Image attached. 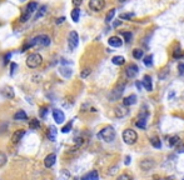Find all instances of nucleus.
Segmentation results:
<instances>
[{
    "label": "nucleus",
    "instance_id": "nucleus-1",
    "mask_svg": "<svg viewBox=\"0 0 184 180\" xmlns=\"http://www.w3.org/2000/svg\"><path fill=\"white\" fill-rule=\"evenodd\" d=\"M49 45H50V38L48 35H45V34H41V35L33 38V39L24 46L23 51H24L26 48H31V46H43L44 48V46H49Z\"/></svg>",
    "mask_w": 184,
    "mask_h": 180
},
{
    "label": "nucleus",
    "instance_id": "nucleus-2",
    "mask_svg": "<svg viewBox=\"0 0 184 180\" xmlns=\"http://www.w3.org/2000/svg\"><path fill=\"white\" fill-rule=\"evenodd\" d=\"M115 129L113 126H105L104 129H101L99 133H98V138L100 140H103L105 142H111L115 139Z\"/></svg>",
    "mask_w": 184,
    "mask_h": 180
},
{
    "label": "nucleus",
    "instance_id": "nucleus-3",
    "mask_svg": "<svg viewBox=\"0 0 184 180\" xmlns=\"http://www.w3.org/2000/svg\"><path fill=\"white\" fill-rule=\"evenodd\" d=\"M43 63V56L38 52H33V54H29L28 58H26V65H28L30 69H36L38 66L41 65Z\"/></svg>",
    "mask_w": 184,
    "mask_h": 180
},
{
    "label": "nucleus",
    "instance_id": "nucleus-4",
    "mask_svg": "<svg viewBox=\"0 0 184 180\" xmlns=\"http://www.w3.org/2000/svg\"><path fill=\"white\" fill-rule=\"evenodd\" d=\"M123 140L128 145H133L138 140V134L133 129H127L123 131Z\"/></svg>",
    "mask_w": 184,
    "mask_h": 180
},
{
    "label": "nucleus",
    "instance_id": "nucleus-5",
    "mask_svg": "<svg viewBox=\"0 0 184 180\" xmlns=\"http://www.w3.org/2000/svg\"><path fill=\"white\" fill-rule=\"evenodd\" d=\"M124 89H125V82H123V84L116 85L115 88L113 89L110 93H109V95H108L109 100H110V101H116V100H119L120 97L123 96Z\"/></svg>",
    "mask_w": 184,
    "mask_h": 180
},
{
    "label": "nucleus",
    "instance_id": "nucleus-6",
    "mask_svg": "<svg viewBox=\"0 0 184 180\" xmlns=\"http://www.w3.org/2000/svg\"><path fill=\"white\" fill-rule=\"evenodd\" d=\"M79 44V35L77 31H70L69 36H68V45H69L70 50H74Z\"/></svg>",
    "mask_w": 184,
    "mask_h": 180
},
{
    "label": "nucleus",
    "instance_id": "nucleus-7",
    "mask_svg": "<svg viewBox=\"0 0 184 180\" xmlns=\"http://www.w3.org/2000/svg\"><path fill=\"white\" fill-rule=\"evenodd\" d=\"M105 6V0H90L89 7L93 11H101Z\"/></svg>",
    "mask_w": 184,
    "mask_h": 180
},
{
    "label": "nucleus",
    "instance_id": "nucleus-8",
    "mask_svg": "<svg viewBox=\"0 0 184 180\" xmlns=\"http://www.w3.org/2000/svg\"><path fill=\"white\" fill-rule=\"evenodd\" d=\"M139 73V68L135 65V64H130V65H128L127 66V69H125V74H127V76L128 78H130V79H133L137 76V74Z\"/></svg>",
    "mask_w": 184,
    "mask_h": 180
},
{
    "label": "nucleus",
    "instance_id": "nucleus-9",
    "mask_svg": "<svg viewBox=\"0 0 184 180\" xmlns=\"http://www.w3.org/2000/svg\"><path fill=\"white\" fill-rule=\"evenodd\" d=\"M115 116L116 118H124V116H127L128 114H129V109H128V106H125V105H119V106L115 108Z\"/></svg>",
    "mask_w": 184,
    "mask_h": 180
},
{
    "label": "nucleus",
    "instance_id": "nucleus-10",
    "mask_svg": "<svg viewBox=\"0 0 184 180\" xmlns=\"http://www.w3.org/2000/svg\"><path fill=\"white\" fill-rule=\"evenodd\" d=\"M53 118H54L56 124H63L64 120H65V115L60 109H54L53 110Z\"/></svg>",
    "mask_w": 184,
    "mask_h": 180
},
{
    "label": "nucleus",
    "instance_id": "nucleus-11",
    "mask_svg": "<svg viewBox=\"0 0 184 180\" xmlns=\"http://www.w3.org/2000/svg\"><path fill=\"white\" fill-rule=\"evenodd\" d=\"M143 88H144L146 91H152L153 90V82H152V78L149 76V75H144L143 76Z\"/></svg>",
    "mask_w": 184,
    "mask_h": 180
},
{
    "label": "nucleus",
    "instance_id": "nucleus-12",
    "mask_svg": "<svg viewBox=\"0 0 184 180\" xmlns=\"http://www.w3.org/2000/svg\"><path fill=\"white\" fill-rule=\"evenodd\" d=\"M1 95L5 97V99H13L15 96V93L11 86H5V88L1 89Z\"/></svg>",
    "mask_w": 184,
    "mask_h": 180
},
{
    "label": "nucleus",
    "instance_id": "nucleus-13",
    "mask_svg": "<svg viewBox=\"0 0 184 180\" xmlns=\"http://www.w3.org/2000/svg\"><path fill=\"white\" fill-rule=\"evenodd\" d=\"M55 160H56V155H55V154H49L48 156H45V159H44L45 168H51L53 165L55 164Z\"/></svg>",
    "mask_w": 184,
    "mask_h": 180
},
{
    "label": "nucleus",
    "instance_id": "nucleus-14",
    "mask_svg": "<svg viewBox=\"0 0 184 180\" xmlns=\"http://www.w3.org/2000/svg\"><path fill=\"white\" fill-rule=\"evenodd\" d=\"M108 44L113 48H120L122 44H123V41L120 40V38H118V36H111V38H109Z\"/></svg>",
    "mask_w": 184,
    "mask_h": 180
},
{
    "label": "nucleus",
    "instance_id": "nucleus-15",
    "mask_svg": "<svg viewBox=\"0 0 184 180\" xmlns=\"http://www.w3.org/2000/svg\"><path fill=\"white\" fill-rule=\"evenodd\" d=\"M135 103H137V95H135V94H131V95L123 99V104L125 105V106H130V105H134Z\"/></svg>",
    "mask_w": 184,
    "mask_h": 180
},
{
    "label": "nucleus",
    "instance_id": "nucleus-16",
    "mask_svg": "<svg viewBox=\"0 0 184 180\" xmlns=\"http://www.w3.org/2000/svg\"><path fill=\"white\" fill-rule=\"evenodd\" d=\"M81 180H99V174H98L96 170H93V171L88 172V174L83 175Z\"/></svg>",
    "mask_w": 184,
    "mask_h": 180
},
{
    "label": "nucleus",
    "instance_id": "nucleus-17",
    "mask_svg": "<svg viewBox=\"0 0 184 180\" xmlns=\"http://www.w3.org/2000/svg\"><path fill=\"white\" fill-rule=\"evenodd\" d=\"M25 135V130H18L15 131V133L13 134V136H11V141L14 142V144H16V142H19L21 140V138Z\"/></svg>",
    "mask_w": 184,
    "mask_h": 180
},
{
    "label": "nucleus",
    "instance_id": "nucleus-18",
    "mask_svg": "<svg viewBox=\"0 0 184 180\" xmlns=\"http://www.w3.org/2000/svg\"><path fill=\"white\" fill-rule=\"evenodd\" d=\"M139 165H140V168H143V170L148 171V170H150V169L154 166V161L150 160V159H146V160H143Z\"/></svg>",
    "mask_w": 184,
    "mask_h": 180
},
{
    "label": "nucleus",
    "instance_id": "nucleus-19",
    "mask_svg": "<svg viewBox=\"0 0 184 180\" xmlns=\"http://www.w3.org/2000/svg\"><path fill=\"white\" fill-rule=\"evenodd\" d=\"M59 73L62 74L64 78H70L71 74H73V70H71L70 68H68V66H60L59 68Z\"/></svg>",
    "mask_w": 184,
    "mask_h": 180
},
{
    "label": "nucleus",
    "instance_id": "nucleus-20",
    "mask_svg": "<svg viewBox=\"0 0 184 180\" xmlns=\"http://www.w3.org/2000/svg\"><path fill=\"white\" fill-rule=\"evenodd\" d=\"M26 118H28V115L24 110H18L14 114V120H26Z\"/></svg>",
    "mask_w": 184,
    "mask_h": 180
},
{
    "label": "nucleus",
    "instance_id": "nucleus-21",
    "mask_svg": "<svg viewBox=\"0 0 184 180\" xmlns=\"http://www.w3.org/2000/svg\"><path fill=\"white\" fill-rule=\"evenodd\" d=\"M111 63L114 64V65H123L124 63H125V59H124V56H120V55H116L114 58L111 59Z\"/></svg>",
    "mask_w": 184,
    "mask_h": 180
},
{
    "label": "nucleus",
    "instance_id": "nucleus-22",
    "mask_svg": "<svg viewBox=\"0 0 184 180\" xmlns=\"http://www.w3.org/2000/svg\"><path fill=\"white\" fill-rule=\"evenodd\" d=\"M79 18H80V10H79V7H75V9L71 10V19H73L74 22H78Z\"/></svg>",
    "mask_w": 184,
    "mask_h": 180
},
{
    "label": "nucleus",
    "instance_id": "nucleus-23",
    "mask_svg": "<svg viewBox=\"0 0 184 180\" xmlns=\"http://www.w3.org/2000/svg\"><path fill=\"white\" fill-rule=\"evenodd\" d=\"M56 133H58L56 127H55V126H50V127H49V130H48V138L50 139L51 141H54V140H55V135H56Z\"/></svg>",
    "mask_w": 184,
    "mask_h": 180
},
{
    "label": "nucleus",
    "instance_id": "nucleus-24",
    "mask_svg": "<svg viewBox=\"0 0 184 180\" xmlns=\"http://www.w3.org/2000/svg\"><path fill=\"white\" fill-rule=\"evenodd\" d=\"M47 9H48L47 5H41V6L39 7V11H38L36 15H35V19H36V20H38V19H40L41 16H44L45 13H47Z\"/></svg>",
    "mask_w": 184,
    "mask_h": 180
},
{
    "label": "nucleus",
    "instance_id": "nucleus-25",
    "mask_svg": "<svg viewBox=\"0 0 184 180\" xmlns=\"http://www.w3.org/2000/svg\"><path fill=\"white\" fill-rule=\"evenodd\" d=\"M29 127H30V129H38V127H40V121L38 119H35V118L31 119L29 121Z\"/></svg>",
    "mask_w": 184,
    "mask_h": 180
},
{
    "label": "nucleus",
    "instance_id": "nucleus-26",
    "mask_svg": "<svg viewBox=\"0 0 184 180\" xmlns=\"http://www.w3.org/2000/svg\"><path fill=\"white\" fill-rule=\"evenodd\" d=\"M114 16H115V9H111V10H109V13L107 14V18H105V22L107 24H109L113 19H114Z\"/></svg>",
    "mask_w": 184,
    "mask_h": 180
},
{
    "label": "nucleus",
    "instance_id": "nucleus-27",
    "mask_svg": "<svg viewBox=\"0 0 184 180\" xmlns=\"http://www.w3.org/2000/svg\"><path fill=\"white\" fill-rule=\"evenodd\" d=\"M137 126L140 127V129H145L146 127V115L144 116V118H140L137 121Z\"/></svg>",
    "mask_w": 184,
    "mask_h": 180
},
{
    "label": "nucleus",
    "instance_id": "nucleus-28",
    "mask_svg": "<svg viewBox=\"0 0 184 180\" xmlns=\"http://www.w3.org/2000/svg\"><path fill=\"white\" fill-rule=\"evenodd\" d=\"M150 144H152L154 148H157V149H159L160 146H161V142L159 140V138H157V136H154V138L150 139Z\"/></svg>",
    "mask_w": 184,
    "mask_h": 180
},
{
    "label": "nucleus",
    "instance_id": "nucleus-29",
    "mask_svg": "<svg viewBox=\"0 0 184 180\" xmlns=\"http://www.w3.org/2000/svg\"><path fill=\"white\" fill-rule=\"evenodd\" d=\"M26 10H28L30 14H33L35 10H38V4L36 3H29L28 6H26Z\"/></svg>",
    "mask_w": 184,
    "mask_h": 180
},
{
    "label": "nucleus",
    "instance_id": "nucleus-30",
    "mask_svg": "<svg viewBox=\"0 0 184 180\" xmlns=\"http://www.w3.org/2000/svg\"><path fill=\"white\" fill-rule=\"evenodd\" d=\"M6 161H8L6 154H5V153H3V151H0V168H3L4 165L6 164Z\"/></svg>",
    "mask_w": 184,
    "mask_h": 180
},
{
    "label": "nucleus",
    "instance_id": "nucleus-31",
    "mask_svg": "<svg viewBox=\"0 0 184 180\" xmlns=\"http://www.w3.org/2000/svg\"><path fill=\"white\" fill-rule=\"evenodd\" d=\"M119 18L122 19V20H129V19L134 18V13H122L119 15Z\"/></svg>",
    "mask_w": 184,
    "mask_h": 180
},
{
    "label": "nucleus",
    "instance_id": "nucleus-32",
    "mask_svg": "<svg viewBox=\"0 0 184 180\" xmlns=\"http://www.w3.org/2000/svg\"><path fill=\"white\" fill-rule=\"evenodd\" d=\"M143 61H144V64L146 66H152L153 65V55H146L144 59H143Z\"/></svg>",
    "mask_w": 184,
    "mask_h": 180
},
{
    "label": "nucleus",
    "instance_id": "nucleus-33",
    "mask_svg": "<svg viewBox=\"0 0 184 180\" xmlns=\"http://www.w3.org/2000/svg\"><path fill=\"white\" fill-rule=\"evenodd\" d=\"M178 142H179V136H178V135H174V136L169 138V145H170V146H175Z\"/></svg>",
    "mask_w": 184,
    "mask_h": 180
},
{
    "label": "nucleus",
    "instance_id": "nucleus-34",
    "mask_svg": "<svg viewBox=\"0 0 184 180\" xmlns=\"http://www.w3.org/2000/svg\"><path fill=\"white\" fill-rule=\"evenodd\" d=\"M70 178V172L68 171V170H62V172H60V180H68Z\"/></svg>",
    "mask_w": 184,
    "mask_h": 180
},
{
    "label": "nucleus",
    "instance_id": "nucleus-35",
    "mask_svg": "<svg viewBox=\"0 0 184 180\" xmlns=\"http://www.w3.org/2000/svg\"><path fill=\"white\" fill-rule=\"evenodd\" d=\"M133 56L135 59L143 58V50H142V49H135V50H133Z\"/></svg>",
    "mask_w": 184,
    "mask_h": 180
},
{
    "label": "nucleus",
    "instance_id": "nucleus-36",
    "mask_svg": "<svg viewBox=\"0 0 184 180\" xmlns=\"http://www.w3.org/2000/svg\"><path fill=\"white\" fill-rule=\"evenodd\" d=\"M30 15H31V14H30L29 11L25 9L24 14H23V15H21V18H20V21H21V22H25V21H28V20H29V18H30Z\"/></svg>",
    "mask_w": 184,
    "mask_h": 180
},
{
    "label": "nucleus",
    "instance_id": "nucleus-37",
    "mask_svg": "<svg viewBox=\"0 0 184 180\" xmlns=\"http://www.w3.org/2000/svg\"><path fill=\"white\" fill-rule=\"evenodd\" d=\"M71 126H73V121H70L69 124H68V125H65L62 129V133H64V134H66V133H69V131L71 130Z\"/></svg>",
    "mask_w": 184,
    "mask_h": 180
},
{
    "label": "nucleus",
    "instance_id": "nucleus-38",
    "mask_svg": "<svg viewBox=\"0 0 184 180\" xmlns=\"http://www.w3.org/2000/svg\"><path fill=\"white\" fill-rule=\"evenodd\" d=\"M123 36H124V39H125V43H130L131 38H133V34L131 33H123Z\"/></svg>",
    "mask_w": 184,
    "mask_h": 180
},
{
    "label": "nucleus",
    "instance_id": "nucleus-39",
    "mask_svg": "<svg viewBox=\"0 0 184 180\" xmlns=\"http://www.w3.org/2000/svg\"><path fill=\"white\" fill-rule=\"evenodd\" d=\"M90 71H92V70H90V69H89V68H85V69H84V70H83V71H81L80 76H81L83 79L88 78V76H89V74H90Z\"/></svg>",
    "mask_w": 184,
    "mask_h": 180
},
{
    "label": "nucleus",
    "instance_id": "nucleus-40",
    "mask_svg": "<svg viewBox=\"0 0 184 180\" xmlns=\"http://www.w3.org/2000/svg\"><path fill=\"white\" fill-rule=\"evenodd\" d=\"M18 69V64H15V63H11V65H10V75L13 76V75L15 74V71H16Z\"/></svg>",
    "mask_w": 184,
    "mask_h": 180
},
{
    "label": "nucleus",
    "instance_id": "nucleus-41",
    "mask_svg": "<svg viewBox=\"0 0 184 180\" xmlns=\"http://www.w3.org/2000/svg\"><path fill=\"white\" fill-rule=\"evenodd\" d=\"M116 180H133V179H131L128 174H122V175L118 176V179H116Z\"/></svg>",
    "mask_w": 184,
    "mask_h": 180
},
{
    "label": "nucleus",
    "instance_id": "nucleus-42",
    "mask_svg": "<svg viewBox=\"0 0 184 180\" xmlns=\"http://www.w3.org/2000/svg\"><path fill=\"white\" fill-rule=\"evenodd\" d=\"M178 69H179V75H183L184 74V64L180 63L178 65Z\"/></svg>",
    "mask_w": 184,
    "mask_h": 180
},
{
    "label": "nucleus",
    "instance_id": "nucleus-43",
    "mask_svg": "<svg viewBox=\"0 0 184 180\" xmlns=\"http://www.w3.org/2000/svg\"><path fill=\"white\" fill-rule=\"evenodd\" d=\"M81 3H83V0H73V5L74 6H77V7H79L81 5Z\"/></svg>",
    "mask_w": 184,
    "mask_h": 180
},
{
    "label": "nucleus",
    "instance_id": "nucleus-44",
    "mask_svg": "<svg viewBox=\"0 0 184 180\" xmlns=\"http://www.w3.org/2000/svg\"><path fill=\"white\" fill-rule=\"evenodd\" d=\"M65 21V18L62 16V18H59V19H56V21H55V24L56 25H59V24H62V22Z\"/></svg>",
    "mask_w": 184,
    "mask_h": 180
},
{
    "label": "nucleus",
    "instance_id": "nucleus-45",
    "mask_svg": "<svg viewBox=\"0 0 184 180\" xmlns=\"http://www.w3.org/2000/svg\"><path fill=\"white\" fill-rule=\"evenodd\" d=\"M180 55H182V52H180L179 50H176L174 54H173V56H174V58H180Z\"/></svg>",
    "mask_w": 184,
    "mask_h": 180
},
{
    "label": "nucleus",
    "instance_id": "nucleus-46",
    "mask_svg": "<svg viewBox=\"0 0 184 180\" xmlns=\"http://www.w3.org/2000/svg\"><path fill=\"white\" fill-rule=\"evenodd\" d=\"M124 163H125V165H129L130 164V156L129 155L125 156V161H124Z\"/></svg>",
    "mask_w": 184,
    "mask_h": 180
},
{
    "label": "nucleus",
    "instance_id": "nucleus-47",
    "mask_svg": "<svg viewBox=\"0 0 184 180\" xmlns=\"http://www.w3.org/2000/svg\"><path fill=\"white\" fill-rule=\"evenodd\" d=\"M10 58H11V54H10V52H9V54H6V55H5V64H8V61L10 60Z\"/></svg>",
    "mask_w": 184,
    "mask_h": 180
},
{
    "label": "nucleus",
    "instance_id": "nucleus-48",
    "mask_svg": "<svg viewBox=\"0 0 184 180\" xmlns=\"http://www.w3.org/2000/svg\"><path fill=\"white\" fill-rule=\"evenodd\" d=\"M47 111H48L47 109H43V111H41V116H43V118H45V112Z\"/></svg>",
    "mask_w": 184,
    "mask_h": 180
},
{
    "label": "nucleus",
    "instance_id": "nucleus-49",
    "mask_svg": "<svg viewBox=\"0 0 184 180\" xmlns=\"http://www.w3.org/2000/svg\"><path fill=\"white\" fill-rule=\"evenodd\" d=\"M178 151H179V153L184 151V145H183V146H180V148H178Z\"/></svg>",
    "mask_w": 184,
    "mask_h": 180
},
{
    "label": "nucleus",
    "instance_id": "nucleus-50",
    "mask_svg": "<svg viewBox=\"0 0 184 180\" xmlns=\"http://www.w3.org/2000/svg\"><path fill=\"white\" fill-rule=\"evenodd\" d=\"M118 25H120V21H115L114 24H113V26H114V28H116V26H118Z\"/></svg>",
    "mask_w": 184,
    "mask_h": 180
},
{
    "label": "nucleus",
    "instance_id": "nucleus-51",
    "mask_svg": "<svg viewBox=\"0 0 184 180\" xmlns=\"http://www.w3.org/2000/svg\"><path fill=\"white\" fill-rule=\"evenodd\" d=\"M137 88H138L139 90H140V89H142V85H140V82H137Z\"/></svg>",
    "mask_w": 184,
    "mask_h": 180
},
{
    "label": "nucleus",
    "instance_id": "nucleus-52",
    "mask_svg": "<svg viewBox=\"0 0 184 180\" xmlns=\"http://www.w3.org/2000/svg\"><path fill=\"white\" fill-rule=\"evenodd\" d=\"M20 1H21V3H24V1H26V0H20Z\"/></svg>",
    "mask_w": 184,
    "mask_h": 180
},
{
    "label": "nucleus",
    "instance_id": "nucleus-53",
    "mask_svg": "<svg viewBox=\"0 0 184 180\" xmlns=\"http://www.w3.org/2000/svg\"><path fill=\"white\" fill-rule=\"evenodd\" d=\"M160 180H164V179H160Z\"/></svg>",
    "mask_w": 184,
    "mask_h": 180
},
{
    "label": "nucleus",
    "instance_id": "nucleus-54",
    "mask_svg": "<svg viewBox=\"0 0 184 180\" xmlns=\"http://www.w3.org/2000/svg\"><path fill=\"white\" fill-rule=\"evenodd\" d=\"M122 1H123V0H122Z\"/></svg>",
    "mask_w": 184,
    "mask_h": 180
}]
</instances>
